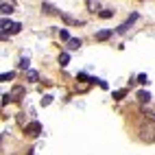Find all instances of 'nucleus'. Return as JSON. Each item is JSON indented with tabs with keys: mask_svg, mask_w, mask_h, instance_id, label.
<instances>
[{
	"mask_svg": "<svg viewBox=\"0 0 155 155\" xmlns=\"http://www.w3.org/2000/svg\"><path fill=\"white\" fill-rule=\"evenodd\" d=\"M136 20H138V13H131V15L127 18V22H125V24H120V26L116 28V33H118V35H122V33H127V31H129V26H131L133 22H136Z\"/></svg>",
	"mask_w": 155,
	"mask_h": 155,
	"instance_id": "f257e3e1",
	"label": "nucleus"
},
{
	"mask_svg": "<svg viewBox=\"0 0 155 155\" xmlns=\"http://www.w3.org/2000/svg\"><path fill=\"white\" fill-rule=\"evenodd\" d=\"M24 131L28 133V136H39V133H42V125H39V122H28V125L24 127Z\"/></svg>",
	"mask_w": 155,
	"mask_h": 155,
	"instance_id": "f03ea898",
	"label": "nucleus"
},
{
	"mask_svg": "<svg viewBox=\"0 0 155 155\" xmlns=\"http://www.w3.org/2000/svg\"><path fill=\"white\" fill-rule=\"evenodd\" d=\"M111 35H114L111 28H103V31H98V33H96V39H98V42H105V39H109Z\"/></svg>",
	"mask_w": 155,
	"mask_h": 155,
	"instance_id": "7ed1b4c3",
	"label": "nucleus"
},
{
	"mask_svg": "<svg viewBox=\"0 0 155 155\" xmlns=\"http://www.w3.org/2000/svg\"><path fill=\"white\" fill-rule=\"evenodd\" d=\"M138 101L140 103H149L151 101V94H149V92H144V90H140L138 92Z\"/></svg>",
	"mask_w": 155,
	"mask_h": 155,
	"instance_id": "20e7f679",
	"label": "nucleus"
},
{
	"mask_svg": "<svg viewBox=\"0 0 155 155\" xmlns=\"http://www.w3.org/2000/svg\"><path fill=\"white\" fill-rule=\"evenodd\" d=\"M0 11H2V15H11L13 13V7L9 2H2V7H0Z\"/></svg>",
	"mask_w": 155,
	"mask_h": 155,
	"instance_id": "39448f33",
	"label": "nucleus"
},
{
	"mask_svg": "<svg viewBox=\"0 0 155 155\" xmlns=\"http://www.w3.org/2000/svg\"><path fill=\"white\" fill-rule=\"evenodd\" d=\"M42 11L50 15V13H57V9H55L53 5H50V2H44V5H42Z\"/></svg>",
	"mask_w": 155,
	"mask_h": 155,
	"instance_id": "423d86ee",
	"label": "nucleus"
},
{
	"mask_svg": "<svg viewBox=\"0 0 155 155\" xmlns=\"http://www.w3.org/2000/svg\"><path fill=\"white\" fill-rule=\"evenodd\" d=\"M22 94H24L22 87H13V90H11V98H13V101H20V96H22Z\"/></svg>",
	"mask_w": 155,
	"mask_h": 155,
	"instance_id": "0eeeda50",
	"label": "nucleus"
},
{
	"mask_svg": "<svg viewBox=\"0 0 155 155\" xmlns=\"http://www.w3.org/2000/svg\"><path fill=\"white\" fill-rule=\"evenodd\" d=\"M79 46H81V39H77V37H72L70 42H68V48H70V50H77Z\"/></svg>",
	"mask_w": 155,
	"mask_h": 155,
	"instance_id": "6e6552de",
	"label": "nucleus"
},
{
	"mask_svg": "<svg viewBox=\"0 0 155 155\" xmlns=\"http://www.w3.org/2000/svg\"><path fill=\"white\" fill-rule=\"evenodd\" d=\"M26 79H28V81H33V83H35V81H39V74H37L35 70H28V72H26Z\"/></svg>",
	"mask_w": 155,
	"mask_h": 155,
	"instance_id": "1a4fd4ad",
	"label": "nucleus"
},
{
	"mask_svg": "<svg viewBox=\"0 0 155 155\" xmlns=\"http://www.w3.org/2000/svg\"><path fill=\"white\" fill-rule=\"evenodd\" d=\"M68 61H70V55H68V53H61V55H59V64H61V66H68Z\"/></svg>",
	"mask_w": 155,
	"mask_h": 155,
	"instance_id": "9d476101",
	"label": "nucleus"
},
{
	"mask_svg": "<svg viewBox=\"0 0 155 155\" xmlns=\"http://www.w3.org/2000/svg\"><path fill=\"white\" fill-rule=\"evenodd\" d=\"M59 37L64 39V42H70V39H72V37H70V33H68L66 28H61V31H59Z\"/></svg>",
	"mask_w": 155,
	"mask_h": 155,
	"instance_id": "9b49d317",
	"label": "nucleus"
},
{
	"mask_svg": "<svg viewBox=\"0 0 155 155\" xmlns=\"http://www.w3.org/2000/svg\"><path fill=\"white\" fill-rule=\"evenodd\" d=\"M111 15H114V9H103V11H101V18H105V20L111 18Z\"/></svg>",
	"mask_w": 155,
	"mask_h": 155,
	"instance_id": "f8f14e48",
	"label": "nucleus"
},
{
	"mask_svg": "<svg viewBox=\"0 0 155 155\" xmlns=\"http://www.w3.org/2000/svg\"><path fill=\"white\" fill-rule=\"evenodd\" d=\"M20 68L28 72V59H26V57H22V59H20Z\"/></svg>",
	"mask_w": 155,
	"mask_h": 155,
	"instance_id": "ddd939ff",
	"label": "nucleus"
},
{
	"mask_svg": "<svg viewBox=\"0 0 155 155\" xmlns=\"http://www.w3.org/2000/svg\"><path fill=\"white\" fill-rule=\"evenodd\" d=\"M39 103H42V107H46V105H50V103H53V96H48V94H46V96H44L42 101H39Z\"/></svg>",
	"mask_w": 155,
	"mask_h": 155,
	"instance_id": "4468645a",
	"label": "nucleus"
},
{
	"mask_svg": "<svg viewBox=\"0 0 155 155\" xmlns=\"http://www.w3.org/2000/svg\"><path fill=\"white\" fill-rule=\"evenodd\" d=\"M125 94H127V92H125V90H118V92H114V98H116V101H120V98H122V96H125Z\"/></svg>",
	"mask_w": 155,
	"mask_h": 155,
	"instance_id": "2eb2a0df",
	"label": "nucleus"
},
{
	"mask_svg": "<svg viewBox=\"0 0 155 155\" xmlns=\"http://www.w3.org/2000/svg\"><path fill=\"white\" fill-rule=\"evenodd\" d=\"M13 77H15V74H13V72H5V74H2V77H0V79H2V81H11Z\"/></svg>",
	"mask_w": 155,
	"mask_h": 155,
	"instance_id": "dca6fc26",
	"label": "nucleus"
},
{
	"mask_svg": "<svg viewBox=\"0 0 155 155\" xmlns=\"http://www.w3.org/2000/svg\"><path fill=\"white\" fill-rule=\"evenodd\" d=\"M9 101H13V98H11V94H2V105H7Z\"/></svg>",
	"mask_w": 155,
	"mask_h": 155,
	"instance_id": "f3484780",
	"label": "nucleus"
},
{
	"mask_svg": "<svg viewBox=\"0 0 155 155\" xmlns=\"http://www.w3.org/2000/svg\"><path fill=\"white\" fill-rule=\"evenodd\" d=\"M87 7L92 9V11H94V9H98V5H94V0H87Z\"/></svg>",
	"mask_w": 155,
	"mask_h": 155,
	"instance_id": "a211bd4d",
	"label": "nucleus"
},
{
	"mask_svg": "<svg viewBox=\"0 0 155 155\" xmlns=\"http://www.w3.org/2000/svg\"><path fill=\"white\" fill-rule=\"evenodd\" d=\"M138 83H149V81H147V74H140V77H138Z\"/></svg>",
	"mask_w": 155,
	"mask_h": 155,
	"instance_id": "6ab92c4d",
	"label": "nucleus"
}]
</instances>
